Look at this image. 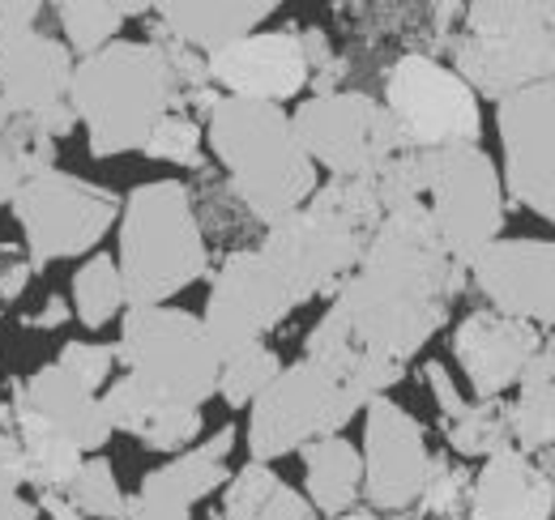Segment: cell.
I'll return each instance as SVG.
<instances>
[{
    "label": "cell",
    "mask_w": 555,
    "mask_h": 520,
    "mask_svg": "<svg viewBox=\"0 0 555 520\" xmlns=\"http://www.w3.org/2000/svg\"><path fill=\"white\" fill-rule=\"evenodd\" d=\"M470 273L444 252L427 205H402L380 218L359 269L330 299L359 354L411 363L449 325V308L462 299Z\"/></svg>",
    "instance_id": "cell-1"
},
{
    "label": "cell",
    "mask_w": 555,
    "mask_h": 520,
    "mask_svg": "<svg viewBox=\"0 0 555 520\" xmlns=\"http://www.w3.org/2000/svg\"><path fill=\"white\" fill-rule=\"evenodd\" d=\"M206 136L235 200L248 209V218L266 222V231L299 213L321 188L317 162L304 154L291 116L274 103L218 94V103L206 112Z\"/></svg>",
    "instance_id": "cell-2"
},
{
    "label": "cell",
    "mask_w": 555,
    "mask_h": 520,
    "mask_svg": "<svg viewBox=\"0 0 555 520\" xmlns=\"http://www.w3.org/2000/svg\"><path fill=\"white\" fill-rule=\"evenodd\" d=\"M180 103V86L154 43L116 39L99 56L77 61L69 81L73 116L86 125L94 158H120L145 150L150 132Z\"/></svg>",
    "instance_id": "cell-3"
},
{
    "label": "cell",
    "mask_w": 555,
    "mask_h": 520,
    "mask_svg": "<svg viewBox=\"0 0 555 520\" xmlns=\"http://www.w3.org/2000/svg\"><path fill=\"white\" fill-rule=\"evenodd\" d=\"M120 277L129 308H163L209 273V248L189 184L154 180L120 205Z\"/></svg>",
    "instance_id": "cell-4"
},
{
    "label": "cell",
    "mask_w": 555,
    "mask_h": 520,
    "mask_svg": "<svg viewBox=\"0 0 555 520\" xmlns=\"http://www.w3.org/2000/svg\"><path fill=\"white\" fill-rule=\"evenodd\" d=\"M453 73L495 107L555 77V4H466V35L453 39Z\"/></svg>",
    "instance_id": "cell-5"
},
{
    "label": "cell",
    "mask_w": 555,
    "mask_h": 520,
    "mask_svg": "<svg viewBox=\"0 0 555 520\" xmlns=\"http://www.w3.org/2000/svg\"><path fill=\"white\" fill-rule=\"evenodd\" d=\"M116 363L163 405L202 410L218 392V350L202 316L184 308H129L120 316Z\"/></svg>",
    "instance_id": "cell-6"
},
{
    "label": "cell",
    "mask_w": 555,
    "mask_h": 520,
    "mask_svg": "<svg viewBox=\"0 0 555 520\" xmlns=\"http://www.w3.org/2000/svg\"><path fill=\"white\" fill-rule=\"evenodd\" d=\"M423 205L436 222L444 252L470 264L483 248L504 239V180L479 145L423 150Z\"/></svg>",
    "instance_id": "cell-7"
},
{
    "label": "cell",
    "mask_w": 555,
    "mask_h": 520,
    "mask_svg": "<svg viewBox=\"0 0 555 520\" xmlns=\"http://www.w3.org/2000/svg\"><path fill=\"white\" fill-rule=\"evenodd\" d=\"M367 401L347 385H338L317 363L299 359L278 372V380L248 405V460L270 465L278 456L304 453L317 440L343 435Z\"/></svg>",
    "instance_id": "cell-8"
},
{
    "label": "cell",
    "mask_w": 555,
    "mask_h": 520,
    "mask_svg": "<svg viewBox=\"0 0 555 520\" xmlns=\"http://www.w3.org/2000/svg\"><path fill=\"white\" fill-rule=\"evenodd\" d=\"M385 112L406 154L479 145L483 132L479 94L427 52H406L385 73Z\"/></svg>",
    "instance_id": "cell-9"
},
{
    "label": "cell",
    "mask_w": 555,
    "mask_h": 520,
    "mask_svg": "<svg viewBox=\"0 0 555 520\" xmlns=\"http://www.w3.org/2000/svg\"><path fill=\"white\" fill-rule=\"evenodd\" d=\"M304 154L338 180H372L389 158L406 154L380 99L363 90H330L299 103L291 116Z\"/></svg>",
    "instance_id": "cell-10"
},
{
    "label": "cell",
    "mask_w": 555,
    "mask_h": 520,
    "mask_svg": "<svg viewBox=\"0 0 555 520\" xmlns=\"http://www.w3.org/2000/svg\"><path fill=\"white\" fill-rule=\"evenodd\" d=\"M13 218L22 222L30 264L43 269L52 260L90 252L120 218V200L103 184L77 180L69 171H43L17 188Z\"/></svg>",
    "instance_id": "cell-11"
},
{
    "label": "cell",
    "mask_w": 555,
    "mask_h": 520,
    "mask_svg": "<svg viewBox=\"0 0 555 520\" xmlns=\"http://www.w3.org/2000/svg\"><path fill=\"white\" fill-rule=\"evenodd\" d=\"M295 308L299 303L286 290V282L274 273V264L257 248H244V252H231L214 269L202 325H206L218 359H231V354L257 346Z\"/></svg>",
    "instance_id": "cell-12"
},
{
    "label": "cell",
    "mask_w": 555,
    "mask_h": 520,
    "mask_svg": "<svg viewBox=\"0 0 555 520\" xmlns=\"http://www.w3.org/2000/svg\"><path fill=\"white\" fill-rule=\"evenodd\" d=\"M73 68L77 61L69 48L35 26L0 35V99L17 120H26L52 141L77 125L69 107Z\"/></svg>",
    "instance_id": "cell-13"
},
{
    "label": "cell",
    "mask_w": 555,
    "mask_h": 520,
    "mask_svg": "<svg viewBox=\"0 0 555 520\" xmlns=\"http://www.w3.org/2000/svg\"><path fill=\"white\" fill-rule=\"evenodd\" d=\"M504 193L555 226V77L495 107Z\"/></svg>",
    "instance_id": "cell-14"
},
{
    "label": "cell",
    "mask_w": 555,
    "mask_h": 520,
    "mask_svg": "<svg viewBox=\"0 0 555 520\" xmlns=\"http://www.w3.org/2000/svg\"><path fill=\"white\" fill-rule=\"evenodd\" d=\"M359 456H363V499L385 517L411 512L423 495L431 453L423 444V427L393 396H376L363 410Z\"/></svg>",
    "instance_id": "cell-15"
},
{
    "label": "cell",
    "mask_w": 555,
    "mask_h": 520,
    "mask_svg": "<svg viewBox=\"0 0 555 520\" xmlns=\"http://www.w3.org/2000/svg\"><path fill=\"white\" fill-rule=\"evenodd\" d=\"M367 239L343 231L308 209L291 213L286 222H278L261 239V257L274 264V273L286 282V290L295 295V303H308L317 295L334 299L343 290L350 273L359 269Z\"/></svg>",
    "instance_id": "cell-16"
},
{
    "label": "cell",
    "mask_w": 555,
    "mask_h": 520,
    "mask_svg": "<svg viewBox=\"0 0 555 520\" xmlns=\"http://www.w3.org/2000/svg\"><path fill=\"white\" fill-rule=\"evenodd\" d=\"M209 81L222 99L248 103H291L312 81V56L299 30H257L222 52L206 56Z\"/></svg>",
    "instance_id": "cell-17"
},
{
    "label": "cell",
    "mask_w": 555,
    "mask_h": 520,
    "mask_svg": "<svg viewBox=\"0 0 555 520\" xmlns=\"http://www.w3.org/2000/svg\"><path fill=\"white\" fill-rule=\"evenodd\" d=\"M470 282L483 290L487 308L555 328V244L552 239H495L466 264Z\"/></svg>",
    "instance_id": "cell-18"
},
{
    "label": "cell",
    "mask_w": 555,
    "mask_h": 520,
    "mask_svg": "<svg viewBox=\"0 0 555 520\" xmlns=\"http://www.w3.org/2000/svg\"><path fill=\"white\" fill-rule=\"evenodd\" d=\"M539 346H543L539 328L513 321L495 308H479L453 328V359L466 372L475 401H500L508 389H517Z\"/></svg>",
    "instance_id": "cell-19"
},
{
    "label": "cell",
    "mask_w": 555,
    "mask_h": 520,
    "mask_svg": "<svg viewBox=\"0 0 555 520\" xmlns=\"http://www.w3.org/2000/svg\"><path fill=\"white\" fill-rule=\"evenodd\" d=\"M17 414H30L39 418L43 427H52L56 435H65L73 448L81 453H94L112 440V427L103 418V401L99 392L86 389L77 376H69L61 363H48L39 367L26 385L13 389V401H9Z\"/></svg>",
    "instance_id": "cell-20"
},
{
    "label": "cell",
    "mask_w": 555,
    "mask_h": 520,
    "mask_svg": "<svg viewBox=\"0 0 555 520\" xmlns=\"http://www.w3.org/2000/svg\"><path fill=\"white\" fill-rule=\"evenodd\" d=\"M555 482L539 460L517 448L487 456L470 482V499L462 520H552Z\"/></svg>",
    "instance_id": "cell-21"
},
{
    "label": "cell",
    "mask_w": 555,
    "mask_h": 520,
    "mask_svg": "<svg viewBox=\"0 0 555 520\" xmlns=\"http://www.w3.org/2000/svg\"><path fill=\"white\" fill-rule=\"evenodd\" d=\"M154 26L193 48L197 56H214L248 35L261 30L266 17H274L278 4L274 0H163L154 4Z\"/></svg>",
    "instance_id": "cell-22"
},
{
    "label": "cell",
    "mask_w": 555,
    "mask_h": 520,
    "mask_svg": "<svg viewBox=\"0 0 555 520\" xmlns=\"http://www.w3.org/2000/svg\"><path fill=\"white\" fill-rule=\"evenodd\" d=\"M235 440H240L235 427H218V431H214L209 440H202L197 448H189V453L171 456L167 465L150 469V473L141 478L138 495L167 499V504H184V508L202 504L206 495L222 491V486L231 482L227 456H231V448H235Z\"/></svg>",
    "instance_id": "cell-23"
},
{
    "label": "cell",
    "mask_w": 555,
    "mask_h": 520,
    "mask_svg": "<svg viewBox=\"0 0 555 520\" xmlns=\"http://www.w3.org/2000/svg\"><path fill=\"white\" fill-rule=\"evenodd\" d=\"M304 486H308V504L317 508V517H347L354 504L363 499V456L359 448L330 435L304 448Z\"/></svg>",
    "instance_id": "cell-24"
},
{
    "label": "cell",
    "mask_w": 555,
    "mask_h": 520,
    "mask_svg": "<svg viewBox=\"0 0 555 520\" xmlns=\"http://www.w3.org/2000/svg\"><path fill=\"white\" fill-rule=\"evenodd\" d=\"M508 435L517 453H547L555 444V333L543 337L539 354L517 380V396L508 405Z\"/></svg>",
    "instance_id": "cell-25"
},
{
    "label": "cell",
    "mask_w": 555,
    "mask_h": 520,
    "mask_svg": "<svg viewBox=\"0 0 555 520\" xmlns=\"http://www.w3.org/2000/svg\"><path fill=\"white\" fill-rule=\"evenodd\" d=\"M4 422H9V427L17 431V440H22V482L35 486L39 495H43V491H65L73 482V473L81 469L86 453L73 448L69 440L56 435L52 427H43L39 418L17 414L13 405L4 410Z\"/></svg>",
    "instance_id": "cell-26"
},
{
    "label": "cell",
    "mask_w": 555,
    "mask_h": 520,
    "mask_svg": "<svg viewBox=\"0 0 555 520\" xmlns=\"http://www.w3.org/2000/svg\"><path fill=\"white\" fill-rule=\"evenodd\" d=\"M138 13H154V4L145 0H129V4H107V0H61L56 17L65 26L69 52H77V61L99 56L107 43H116V30L138 17Z\"/></svg>",
    "instance_id": "cell-27"
},
{
    "label": "cell",
    "mask_w": 555,
    "mask_h": 520,
    "mask_svg": "<svg viewBox=\"0 0 555 520\" xmlns=\"http://www.w3.org/2000/svg\"><path fill=\"white\" fill-rule=\"evenodd\" d=\"M73 312L86 328H103L129 312V295H125V277H120L116 257L94 252L73 273Z\"/></svg>",
    "instance_id": "cell-28"
},
{
    "label": "cell",
    "mask_w": 555,
    "mask_h": 520,
    "mask_svg": "<svg viewBox=\"0 0 555 520\" xmlns=\"http://www.w3.org/2000/svg\"><path fill=\"white\" fill-rule=\"evenodd\" d=\"M304 209L317 213V218H325V222H334V226H343V231L363 235V239H372V231L385 218L372 180H338V176H330Z\"/></svg>",
    "instance_id": "cell-29"
},
{
    "label": "cell",
    "mask_w": 555,
    "mask_h": 520,
    "mask_svg": "<svg viewBox=\"0 0 555 520\" xmlns=\"http://www.w3.org/2000/svg\"><path fill=\"white\" fill-rule=\"evenodd\" d=\"M444 435H449L457 456H483L487 460V456L513 448L504 396L500 401H466V410L444 422Z\"/></svg>",
    "instance_id": "cell-30"
},
{
    "label": "cell",
    "mask_w": 555,
    "mask_h": 520,
    "mask_svg": "<svg viewBox=\"0 0 555 520\" xmlns=\"http://www.w3.org/2000/svg\"><path fill=\"white\" fill-rule=\"evenodd\" d=\"M278 372H282L278 350H270L266 341H257V346L222 359V367H218V396L231 410H244V405H253L261 392L274 385Z\"/></svg>",
    "instance_id": "cell-31"
},
{
    "label": "cell",
    "mask_w": 555,
    "mask_h": 520,
    "mask_svg": "<svg viewBox=\"0 0 555 520\" xmlns=\"http://www.w3.org/2000/svg\"><path fill=\"white\" fill-rule=\"evenodd\" d=\"M65 495L73 499V508L90 520H129V495L120 491V478L112 473L107 456H86L81 469L73 473V482L65 486Z\"/></svg>",
    "instance_id": "cell-32"
},
{
    "label": "cell",
    "mask_w": 555,
    "mask_h": 520,
    "mask_svg": "<svg viewBox=\"0 0 555 520\" xmlns=\"http://www.w3.org/2000/svg\"><path fill=\"white\" fill-rule=\"evenodd\" d=\"M470 473L449 460V456H431V469H427V482H423V495L411 508L415 520H462L466 512V499H470Z\"/></svg>",
    "instance_id": "cell-33"
},
{
    "label": "cell",
    "mask_w": 555,
    "mask_h": 520,
    "mask_svg": "<svg viewBox=\"0 0 555 520\" xmlns=\"http://www.w3.org/2000/svg\"><path fill=\"white\" fill-rule=\"evenodd\" d=\"M202 431H206V418L202 410H189V405H158L154 418L141 427V444L150 453H167V456H180L189 448L202 444Z\"/></svg>",
    "instance_id": "cell-34"
},
{
    "label": "cell",
    "mask_w": 555,
    "mask_h": 520,
    "mask_svg": "<svg viewBox=\"0 0 555 520\" xmlns=\"http://www.w3.org/2000/svg\"><path fill=\"white\" fill-rule=\"evenodd\" d=\"M202 141H206V129L184 116V112H171L158 120V129L150 132L145 141V158L154 162H176V167H206V154H202Z\"/></svg>",
    "instance_id": "cell-35"
},
{
    "label": "cell",
    "mask_w": 555,
    "mask_h": 520,
    "mask_svg": "<svg viewBox=\"0 0 555 520\" xmlns=\"http://www.w3.org/2000/svg\"><path fill=\"white\" fill-rule=\"evenodd\" d=\"M278 478L270 465H257V460H248L244 469H235L231 473V482L222 486L227 495H222V520H253L261 512V504L270 499L278 491Z\"/></svg>",
    "instance_id": "cell-36"
},
{
    "label": "cell",
    "mask_w": 555,
    "mask_h": 520,
    "mask_svg": "<svg viewBox=\"0 0 555 520\" xmlns=\"http://www.w3.org/2000/svg\"><path fill=\"white\" fill-rule=\"evenodd\" d=\"M69 376H77L86 389H103L107 385V376H112V367H116V346H99V341H69L65 350H61V359H56Z\"/></svg>",
    "instance_id": "cell-37"
},
{
    "label": "cell",
    "mask_w": 555,
    "mask_h": 520,
    "mask_svg": "<svg viewBox=\"0 0 555 520\" xmlns=\"http://www.w3.org/2000/svg\"><path fill=\"white\" fill-rule=\"evenodd\" d=\"M253 520H317V508L308 504V495H299L286 482H278V491L261 504V512Z\"/></svg>",
    "instance_id": "cell-38"
},
{
    "label": "cell",
    "mask_w": 555,
    "mask_h": 520,
    "mask_svg": "<svg viewBox=\"0 0 555 520\" xmlns=\"http://www.w3.org/2000/svg\"><path fill=\"white\" fill-rule=\"evenodd\" d=\"M423 376H427V385H431V396H436V405H440L444 422H449V418H457V414L466 410V396L457 392V385H453V376H449V367H444V363L427 359V363H423Z\"/></svg>",
    "instance_id": "cell-39"
},
{
    "label": "cell",
    "mask_w": 555,
    "mask_h": 520,
    "mask_svg": "<svg viewBox=\"0 0 555 520\" xmlns=\"http://www.w3.org/2000/svg\"><path fill=\"white\" fill-rule=\"evenodd\" d=\"M26 180H30V171H26L17 145H13L9 132H4V136H0V205H4V200L13 205V196H17V188H22Z\"/></svg>",
    "instance_id": "cell-40"
},
{
    "label": "cell",
    "mask_w": 555,
    "mask_h": 520,
    "mask_svg": "<svg viewBox=\"0 0 555 520\" xmlns=\"http://www.w3.org/2000/svg\"><path fill=\"white\" fill-rule=\"evenodd\" d=\"M39 508L22 499V478L0 469V520H35Z\"/></svg>",
    "instance_id": "cell-41"
},
{
    "label": "cell",
    "mask_w": 555,
    "mask_h": 520,
    "mask_svg": "<svg viewBox=\"0 0 555 520\" xmlns=\"http://www.w3.org/2000/svg\"><path fill=\"white\" fill-rule=\"evenodd\" d=\"M129 520H193V508L167 504V499H150V495H133L129 499Z\"/></svg>",
    "instance_id": "cell-42"
},
{
    "label": "cell",
    "mask_w": 555,
    "mask_h": 520,
    "mask_svg": "<svg viewBox=\"0 0 555 520\" xmlns=\"http://www.w3.org/2000/svg\"><path fill=\"white\" fill-rule=\"evenodd\" d=\"M39 13H43V4H35V0H26V4H0V35H4V30H26V26H35Z\"/></svg>",
    "instance_id": "cell-43"
},
{
    "label": "cell",
    "mask_w": 555,
    "mask_h": 520,
    "mask_svg": "<svg viewBox=\"0 0 555 520\" xmlns=\"http://www.w3.org/2000/svg\"><path fill=\"white\" fill-rule=\"evenodd\" d=\"M39 512H48L52 520H86L73 508V499L65 491H43V495H39Z\"/></svg>",
    "instance_id": "cell-44"
},
{
    "label": "cell",
    "mask_w": 555,
    "mask_h": 520,
    "mask_svg": "<svg viewBox=\"0 0 555 520\" xmlns=\"http://www.w3.org/2000/svg\"><path fill=\"white\" fill-rule=\"evenodd\" d=\"M65 316H69V308H65L61 299H52V303H48V308H43V312L30 321V325H35V328H56V325H65Z\"/></svg>",
    "instance_id": "cell-45"
},
{
    "label": "cell",
    "mask_w": 555,
    "mask_h": 520,
    "mask_svg": "<svg viewBox=\"0 0 555 520\" xmlns=\"http://www.w3.org/2000/svg\"><path fill=\"white\" fill-rule=\"evenodd\" d=\"M13 120H17V116H13V112H9V103L0 99V136H4V132L13 129Z\"/></svg>",
    "instance_id": "cell-46"
},
{
    "label": "cell",
    "mask_w": 555,
    "mask_h": 520,
    "mask_svg": "<svg viewBox=\"0 0 555 520\" xmlns=\"http://www.w3.org/2000/svg\"><path fill=\"white\" fill-rule=\"evenodd\" d=\"M338 520H380L376 512H347V517H338Z\"/></svg>",
    "instance_id": "cell-47"
}]
</instances>
